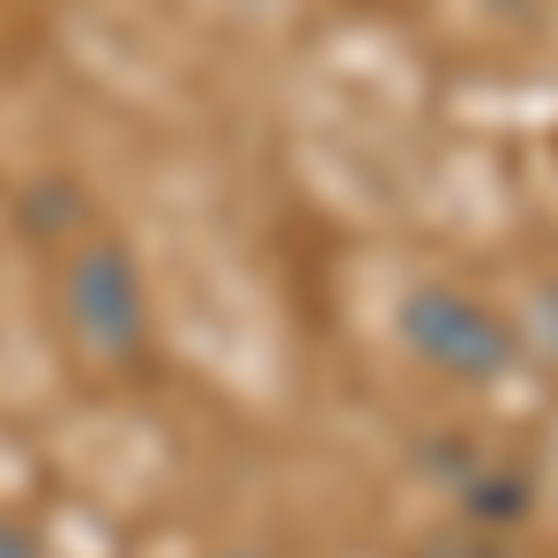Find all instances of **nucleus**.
Listing matches in <instances>:
<instances>
[{"instance_id":"1","label":"nucleus","mask_w":558,"mask_h":558,"mask_svg":"<svg viewBox=\"0 0 558 558\" xmlns=\"http://www.w3.org/2000/svg\"><path fill=\"white\" fill-rule=\"evenodd\" d=\"M52 320H60L68 350L105 380L149 365L157 305H149V276H142L128 239H112V231H75L68 239V254L52 260Z\"/></svg>"},{"instance_id":"2","label":"nucleus","mask_w":558,"mask_h":558,"mask_svg":"<svg viewBox=\"0 0 558 558\" xmlns=\"http://www.w3.org/2000/svg\"><path fill=\"white\" fill-rule=\"evenodd\" d=\"M395 343L454 387H492L529 357L521 350V320H507L492 299H476L462 283H439V276L410 283L395 299Z\"/></svg>"},{"instance_id":"3","label":"nucleus","mask_w":558,"mask_h":558,"mask_svg":"<svg viewBox=\"0 0 558 558\" xmlns=\"http://www.w3.org/2000/svg\"><path fill=\"white\" fill-rule=\"evenodd\" d=\"M462 462L447 476V499H454V521H470V529H492V536H507L521 521L536 514V476L507 462V454H476V447H454Z\"/></svg>"},{"instance_id":"4","label":"nucleus","mask_w":558,"mask_h":558,"mask_svg":"<svg viewBox=\"0 0 558 558\" xmlns=\"http://www.w3.org/2000/svg\"><path fill=\"white\" fill-rule=\"evenodd\" d=\"M402 558H521L507 536H492V529H470V521H447V529H425L417 544Z\"/></svg>"},{"instance_id":"5","label":"nucleus","mask_w":558,"mask_h":558,"mask_svg":"<svg viewBox=\"0 0 558 558\" xmlns=\"http://www.w3.org/2000/svg\"><path fill=\"white\" fill-rule=\"evenodd\" d=\"M521 350H536L558 373V276H544L536 299H529V313H521Z\"/></svg>"},{"instance_id":"6","label":"nucleus","mask_w":558,"mask_h":558,"mask_svg":"<svg viewBox=\"0 0 558 558\" xmlns=\"http://www.w3.org/2000/svg\"><path fill=\"white\" fill-rule=\"evenodd\" d=\"M223 558H260V551H223Z\"/></svg>"}]
</instances>
